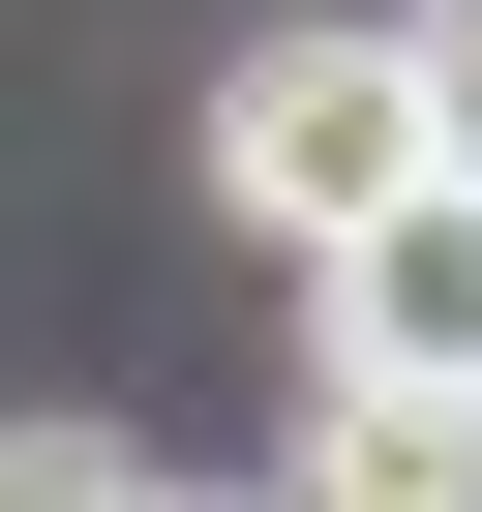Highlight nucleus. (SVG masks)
<instances>
[{"mask_svg":"<svg viewBox=\"0 0 482 512\" xmlns=\"http://www.w3.org/2000/svg\"><path fill=\"white\" fill-rule=\"evenodd\" d=\"M211 181H241V241H362L392 181H452V121H422V61H392V31H241Z\"/></svg>","mask_w":482,"mask_h":512,"instance_id":"1","label":"nucleus"},{"mask_svg":"<svg viewBox=\"0 0 482 512\" xmlns=\"http://www.w3.org/2000/svg\"><path fill=\"white\" fill-rule=\"evenodd\" d=\"M302 272H332V392H482V181H392Z\"/></svg>","mask_w":482,"mask_h":512,"instance_id":"2","label":"nucleus"},{"mask_svg":"<svg viewBox=\"0 0 482 512\" xmlns=\"http://www.w3.org/2000/svg\"><path fill=\"white\" fill-rule=\"evenodd\" d=\"M302 512H482V392H332L302 422Z\"/></svg>","mask_w":482,"mask_h":512,"instance_id":"3","label":"nucleus"},{"mask_svg":"<svg viewBox=\"0 0 482 512\" xmlns=\"http://www.w3.org/2000/svg\"><path fill=\"white\" fill-rule=\"evenodd\" d=\"M0 512H181V482H151L121 422H0Z\"/></svg>","mask_w":482,"mask_h":512,"instance_id":"4","label":"nucleus"},{"mask_svg":"<svg viewBox=\"0 0 482 512\" xmlns=\"http://www.w3.org/2000/svg\"><path fill=\"white\" fill-rule=\"evenodd\" d=\"M392 61H422V121H452V181H482V0H392Z\"/></svg>","mask_w":482,"mask_h":512,"instance_id":"5","label":"nucleus"},{"mask_svg":"<svg viewBox=\"0 0 482 512\" xmlns=\"http://www.w3.org/2000/svg\"><path fill=\"white\" fill-rule=\"evenodd\" d=\"M181 512H302V482H181Z\"/></svg>","mask_w":482,"mask_h":512,"instance_id":"6","label":"nucleus"}]
</instances>
